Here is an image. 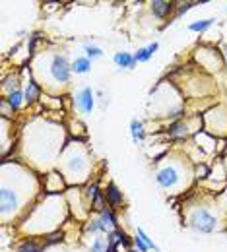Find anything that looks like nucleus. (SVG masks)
<instances>
[{
	"label": "nucleus",
	"instance_id": "f257e3e1",
	"mask_svg": "<svg viewBox=\"0 0 227 252\" xmlns=\"http://www.w3.org/2000/svg\"><path fill=\"white\" fill-rule=\"evenodd\" d=\"M216 223H218L216 215L210 209H206V207L196 209L192 213V217H190V227H194L200 233H212L216 229Z\"/></svg>",
	"mask_w": 227,
	"mask_h": 252
},
{
	"label": "nucleus",
	"instance_id": "f03ea898",
	"mask_svg": "<svg viewBox=\"0 0 227 252\" xmlns=\"http://www.w3.org/2000/svg\"><path fill=\"white\" fill-rule=\"evenodd\" d=\"M70 72H72V66L68 64V60L60 54H55L53 56V62H51V74L53 78L60 82V84H66L70 80Z\"/></svg>",
	"mask_w": 227,
	"mask_h": 252
},
{
	"label": "nucleus",
	"instance_id": "7ed1b4c3",
	"mask_svg": "<svg viewBox=\"0 0 227 252\" xmlns=\"http://www.w3.org/2000/svg\"><path fill=\"white\" fill-rule=\"evenodd\" d=\"M156 181H158V184L163 186V188H173V186L177 184V181H179V171H177L175 167H171V165L169 167H163V169L158 171Z\"/></svg>",
	"mask_w": 227,
	"mask_h": 252
},
{
	"label": "nucleus",
	"instance_id": "20e7f679",
	"mask_svg": "<svg viewBox=\"0 0 227 252\" xmlns=\"http://www.w3.org/2000/svg\"><path fill=\"white\" fill-rule=\"evenodd\" d=\"M76 107L82 111V113H91L93 111V92L91 88H82L76 95Z\"/></svg>",
	"mask_w": 227,
	"mask_h": 252
},
{
	"label": "nucleus",
	"instance_id": "39448f33",
	"mask_svg": "<svg viewBox=\"0 0 227 252\" xmlns=\"http://www.w3.org/2000/svg\"><path fill=\"white\" fill-rule=\"evenodd\" d=\"M0 207H2V213H4V215L10 213V211H14V209L18 207V198H16V194H14L12 190H8L6 186H4L2 192H0Z\"/></svg>",
	"mask_w": 227,
	"mask_h": 252
},
{
	"label": "nucleus",
	"instance_id": "423d86ee",
	"mask_svg": "<svg viewBox=\"0 0 227 252\" xmlns=\"http://www.w3.org/2000/svg\"><path fill=\"white\" fill-rule=\"evenodd\" d=\"M103 194H105V200L109 202L113 207L114 206H120V204H122V192L116 188V184H114V183H109V184H107V190H105Z\"/></svg>",
	"mask_w": 227,
	"mask_h": 252
},
{
	"label": "nucleus",
	"instance_id": "0eeeda50",
	"mask_svg": "<svg viewBox=\"0 0 227 252\" xmlns=\"http://www.w3.org/2000/svg\"><path fill=\"white\" fill-rule=\"evenodd\" d=\"M171 8H173V4L167 2V0H154V2H152V12H154V16H158V18H167Z\"/></svg>",
	"mask_w": 227,
	"mask_h": 252
},
{
	"label": "nucleus",
	"instance_id": "6e6552de",
	"mask_svg": "<svg viewBox=\"0 0 227 252\" xmlns=\"http://www.w3.org/2000/svg\"><path fill=\"white\" fill-rule=\"evenodd\" d=\"M99 219L103 221V225H105L107 233H113V231H116L118 221H116V217H114L113 209H103V211L99 213Z\"/></svg>",
	"mask_w": 227,
	"mask_h": 252
},
{
	"label": "nucleus",
	"instance_id": "1a4fd4ad",
	"mask_svg": "<svg viewBox=\"0 0 227 252\" xmlns=\"http://www.w3.org/2000/svg\"><path fill=\"white\" fill-rule=\"evenodd\" d=\"M114 64L120 66V68H134L136 66V60H134V54L130 52H116L113 56Z\"/></svg>",
	"mask_w": 227,
	"mask_h": 252
},
{
	"label": "nucleus",
	"instance_id": "9d476101",
	"mask_svg": "<svg viewBox=\"0 0 227 252\" xmlns=\"http://www.w3.org/2000/svg\"><path fill=\"white\" fill-rule=\"evenodd\" d=\"M158 49H159L158 43H152V45H148V47H144V49H138V52H134V60H136V62H148V60L152 58V54Z\"/></svg>",
	"mask_w": 227,
	"mask_h": 252
},
{
	"label": "nucleus",
	"instance_id": "9b49d317",
	"mask_svg": "<svg viewBox=\"0 0 227 252\" xmlns=\"http://www.w3.org/2000/svg\"><path fill=\"white\" fill-rule=\"evenodd\" d=\"M90 68H91V60H90L88 56H86V58H76V62L72 64V70H74L76 74H88Z\"/></svg>",
	"mask_w": 227,
	"mask_h": 252
},
{
	"label": "nucleus",
	"instance_id": "f8f14e48",
	"mask_svg": "<svg viewBox=\"0 0 227 252\" xmlns=\"http://www.w3.org/2000/svg\"><path fill=\"white\" fill-rule=\"evenodd\" d=\"M25 99V95L20 92V90H16V92H10V95H8V105H10V109L12 111H18L20 107H22V101Z\"/></svg>",
	"mask_w": 227,
	"mask_h": 252
},
{
	"label": "nucleus",
	"instance_id": "ddd939ff",
	"mask_svg": "<svg viewBox=\"0 0 227 252\" xmlns=\"http://www.w3.org/2000/svg\"><path fill=\"white\" fill-rule=\"evenodd\" d=\"M25 101L27 103H33V101H37L39 97V86H37V82L35 80H29V84H27V90H25Z\"/></svg>",
	"mask_w": 227,
	"mask_h": 252
},
{
	"label": "nucleus",
	"instance_id": "4468645a",
	"mask_svg": "<svg viewBox=\"0 0 227 252\" xmlns=\"http://www.w3.org/2000/svg\"><path fill=\"white\" fill-rule=\"evenodd\" d=\"M214 18H208V20H202V22H194V23H190L188 25V29L190 31H194V33H202V31H206L208 27H212L214 25Z\"/></svg>",
	"mask_w": 227,
	"mask_h": 252
},
{
	"label": "nucleus",
	"instance_id": "2eb2a0df",
	"mask_svg": "<svg viewBox=\"0 0 227 252\" xmlns=\"http://www.w3.org/2000/svg\"><path fill=\"white\" fill-rule=\"evenodd\" d=\"M130 134H132V140H134V142L142 140V138H144V124L134 118V120L130 122Z\"/></svg>",
	"mask_w": 227,
	"mask_h": 252
},
{
	"label": "nucleus",
	"instance_id": "dca6fc26",
	"mask_svg": "<svg viewBox=\"0 0 227 252\" xmlns=\"http://www.w3.org/2000/svg\"><path fill=\"white\" fill-rule=\"evenodd\" d=\"M45 245H37L35 241H25L18 247V252H43Z\"/></svg>",
	"mask_w": 227,
	"mask_h": 252
},
{
	"label": "nucleus",
	"instance_id": "f3484780",
	"mask_svg": "<svg viewBox=\"0 0 227 252\" xmlns=\"http://www.w3.org/2000/svg\"><path fill=\"white\" fill-rule=\"evenodd\" d=\"M167 132H169V136H173V138H184L186 136V126L182 122H175V124H171Z\"/></svg>",
	"mask_w": 227,
	"mask_h": 252
},
{
	"label": "nucleus",
	"instance_id": "a211bd4d",
	"mask_svg": "<svg viewBox=\"0 0 227 252\" xmlns=\"http://www.w3.org/2000/svg\"><path fill=\"white\" fill-rule=\"evenodd\" d=\"M136 237H140V239H142V241L146 243V247H148L150 251L161 252V251H159V247H158V245H156V243H154V241H152V239H150V237L146 235V231H144L142 227H138V229H136Z\"/></svg>",
	"mask_w": 227,
	"mask_h": 252
},
{
	"label": "nucleus",
	"instance_id": "6ab92c4d",
	"mask_svg": "<svg viewBox=\"0 0 227 252\" xmlns=\"http://www.w3.org/2000/svg\"><path fill=\"white\" fill-rule=\"evenodd\" d=\"M86 54H88V58H99V56L103 54V50L99 49V47H91V45H88V47H86Z\"/></svg>",
	"mask_w": 227,
	"mask_h": 252
},
{
	"label": "nucleus",
	"instance_id": "aec40b11",
	"mask_svg": "<svg viewBox=\"0 0 227 252\" xmlns=\"http://www.w3.org/2000/svg\"><path fill=\"white\" fill-rule=\"evenodd\" d=\"M99 194H101V192H99V188H97V184L93 183V184H91V186L88 188V194H86V196H88V200H90V202H93V200H95V198H97V196H99Z\"/></svg>",
	"mask_w": 227,
	"mask_h": 252
},
{
	"label": "nucleus",
	"instance_id": "412c9836",
	"mask_svg": "<svg viewBox=\"0 0 227 252\" xmlns=\"http://www.w3.org/2000/svg\"><path fill=\"white\" fill-rule=\"evenodd\" d=\"M60 241H62V233L57 231V233H53V235H49V237H47V243H45V245H57V243H60Z\"/></svg>",
	"mask_w": 227,
	"mask_h": 252
},
{
	"label": "nucleus",
	"instance_id": "4be33fe9",
	"mask_svg": "<svg viewBox=\"0 0 227 252\" xmlns=\"http://www.w3.org/2000/svg\"><path fill=\"white\" fill-rule=\"evenodd\" d=\"M134 243H136V247H138V251H142V252L150 251V249L146 247V243H144V241H142L140 237H136V239H134Z\"/></svg>",
	"mask_w": 227,
	"mask_h": 252
},
{
	"label": "nucleus",
	"instance_id": "5701e85b",
	"mask_svg": "<svg viewBox=\"0 0 227 252\" xmlns=\"http://www.w3.org/2000/svg\"><path fill=\"white\" fill-rule=\"evenodd\" d=\"M190 6H192V4H184V6H181V8H179V16H181V14H184L186 10H190Z\"/></svg>",
	"mask_w": 227,
	"mask_h": 252
},
{
	"label": "nucleus",
	"instance_id": "b1692460",
	"mask_svg": "<svg viewBox=\"0 0 227 252\" xmlns=\"http://www.w3.org/2000/svg\"><path fill=\"white\" fill-rule=\"evenodd\" d=\"M224 50H226V56H227V47H226V49H224Z\"/></svg>",
	"mask_w": 227,
	"mask_h": 252
}]
</instances>
